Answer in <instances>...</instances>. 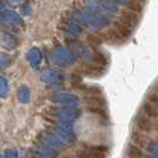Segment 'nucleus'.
Instances as JSON below:
<instances>
[{
    "mask_svg": "<svg viewBox=\"0 0 158 158\" xmlns=\"http://www.w3.org/2000/svg\"><path fill=\"white\" fill-rule=\"evenodd\" d=\"M113 1H115V2H121V4L125 2V0H113Z\"/></svg>",
    "mask_w": 158,
    "mask_h": 158,
    "instance_id": "nucleus-1",
    "label": "nucleus"
}]
</instances>
